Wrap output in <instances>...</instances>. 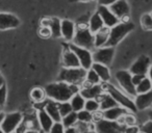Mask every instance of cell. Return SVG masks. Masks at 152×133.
<instances>
[{
    "mask_svg": "<svg viewBox=\"0 0 152 133\" xmlns=\"http://www.w3.org/2000/svg\"><path fill=\"white\" fill-rule=\"evenodd\" d=\"M75 127L78 129L80 133H85L86 131L90 130V129H93L94 124H90V123H83V122H78V121H77Z\"/></svg>",
    "mask_w": 152,
    "mask_h": 133,
    "instance_id": "d590c367",
    "label": "cell"
},
{
    "mask_svg": "<svg viewBox=\"0 0 152 133\" xmlns=\"http://www.w3.org/2000/svg\"><path fill=\"white\" fill-rule=\"evenodd\" d=\"M45 111L51 116V118L53 120V122H61V116L59 114V110H58V103L55 101H52V100H47L44 104Z\"/></svg>",
    "mask_w": 152,
    "mask_h": 133,
    "instance_id": "7402d4cb",
    "label": "cell"
},
{
    "mask_svg": "<svg viewBox=\"0 0 152 133\" xmlns=\"http://www.w3.org/2000/svg\"><path fill=\"white\" fill-rule=\"evenodd\" d=\"M42 26H48L51 30L53 38H61V20L56 17L45 18L42 20Z\"/></svg>",
    "mask_w": 152,
    "mask_h": 133,
    "instance_id": "ffe728a7",
    "label": "cell"
},
{
    "mask_svg": "<svg viewBox=\"0 0 152 133\" xmlns=\"http://www.w3.org/2000/svg\"><path fill=\"white\" fill-rule=\"evenodd\" d=\"M150 65H151V60H150L149 57L146 56V55H141L131 65V67L129 68L128 71L131 74H139V75H145V76H147Z\"/></svg>",
    "mask_w": 152,
    "mask_h": 133,
    "instance_id": "4fadbf2b",
    "label": "cell"
},
{
    "mask_svg": "<svg viewBox=\"0 0 152 133\" xmlns=\"http://www.w3.org/2000/svg\"><path fill=\"white\" fill-rule=\"evenodd\" d=\"M85 133H97V131L95 130V129H90V130H88V131H86Z\"/></svg>",
    "mask_w": 152,
    "mask_h": 133,
    "instance_id": "681fc988",
    "label": "cell"
},
{
    "mask_svg": "<svg viewBox=\"0 0 152 133\" xmlns=\"http://www.w3.org/2000/svg\"><path fill=\"white\" fill-rule=\"evenodd\" d=\"M71 2H90V1H93V0H70Z\"/></svg>",
    "mask_w": 152,
    "mask_h": 133,
    "instance_id": "bcb514c9",
    "label": "cell"
},
{
    "mask_svg": "<svg viewBox=\"0 0 152 133\" xmlns=\"http://www.w3.org/2000/svg\"><path fill=\"white\" fill-rule=\"evenodd\" d=\"M133 102L137 110H145L152 106V89L144 94H137Z\"/></svg>",
    "mask_w": 152,
    "mask_h": 133,
    "instance_id": "d6986e66",
    "label": "cell"
},
{
    "mask_svg": "<svg viewBox=\"0 0 152 133\" xmlns=\"http://www.w3.org/2000/svg\"><path fill=\"white\" fill-rule=\"evenodd\" d=\"M77 121H78L77 120V112L72 111V112H70L69 114H67L66 116L61 118V123L63 124V126L65 127V128H69V127L75 126Z\"/></svg>",
    "mask_w": 152,
    "mask_h": 133,
    "instance_id": "f546056e",
    "label": "cell"
},
{
    "mask_svg": "<svg viewBox=\"0 0 152 133\" xmlns=\"http://www.w3.org/2000/svg\"><path fill=\"white\" fill-rule=\"evenodd\" d=\"M97 13L99 14V16L101 17L104 26L107 28H112L113 26H115L116 24H118L119 22H120V20L114 15V13L110 11L108 7L98 5Z\"/></svg>",
    "mask_w": 152,
    "mask_h": 133,
    "instance_id": "9a60e30c",
    "label": "cell"
},
{
    "mask_svg": "<svg viewBox=\"0 0 152 133\" xmlns=\"http://www.w3.org/2000/svg\"><path fill=\"white\" fill-rule=\"evenodd\" d=\"M145 75H139V74H132L131 76V79H132V83L134 84V86H137L144 78H145Z\"/></svg>",
    "mask_w": 152,
    "mask_h": 133,
    "instance_id": "b9f144b4",
    "label": "cell"
},
{
    "mask_svg": "<svg viewBox=\"0 0 152 133\" xmlns=\"http://www.w3.org/2000/svg\"><path fill=\"white\" fill-rule=\"evenodd\" d=\"M131 74L128 70H120L117 71L115 77H116V80L118 82V84L120 85L121 91H123L125 94L133 98L137 96V92H135V86L132 83V79H131Z\"/></svg>",
    "mask_w": 152,
    "mask_h": 133,
    "instance_id": "8992f818",
    "label": "cell"
},
{
    "mask_svg": "<svg viewBox=\"0 0 152 133\" xmlns=\"http://www.w3.org/2000/svg\"><path fill=\"white\" fill-rule=\"evenodd\" d=\"M71 43L88 50H95L94 33L89 29L88 23H79L78 25H76V31Z\"/></svg>",
    "mask_w": 152,
    "mask_h": 133,
    "instance_id": "7a4b0ae2",
    "label": "cell"
},
{
    "mask_svg": "<svg viewBox=\"0 0 152 133\" xmlns=\"http://www.w3.org/2000/svg\"><path fill=\"white\" fill-rule=\"evenodd\" d=\"M98 101H99V104H100V111H103V110L118 105V104L116 103V101L112 98V96L106 93V92H104V93L98 98Z\"/></svg>",
    "mask_w": 152,
    "mask_h": 133,
    "instance_id": "4316f807",
    "label": "cell"
},
{
    "mask_svg": "<svg viewBox=\"0 0 152 133\" xmlns=\"http://www.w3.org/2000/svg\"><path fill=\"white\" fill-rule=\"evenodd\" d=\"M77 120H78V122L94 124V113H92V112L88 111L86 109H83L77 112Z\"/></svg>",
    "mask_w": 152,
    "mask_h": 133,
    "instance_id": "1f68e13d",
    "label": "cell"
},
{
    "mask_svg": "<svg viewBox=\"0 0 152 133\" xmlns=\"http://www.w3.org/2000/svg\"><path fill=\"white\" fill-rule=\"evenodd\" d=\"M104 92H105L104 83L94 85H83V86H80V89H79V93L86 100L98 99Z\"/></svg>",
    "mask_w": 152,
    "mask_h": 133,
    "instance_id": "7c38bea8",
    "label": "cell"
},
{
    "mask_svg": "<svg viewBox=\"0 0 152 133\" xmlns=\"http://www.w3.org/2000/svg\"><path fill=\"white\" fill-rule=\"evenodd\" d=\"M88 26H89V29L91 30V32H93V33H96L99 30H101L103 27H105L101 17H100L97 12L91 16V18L89 20V23H88Z\"/></svg>",
    "mask_w": 152,
    "mask_h": 133,
    "instance_id": "d4e9b609",
    "label": "cell"
},
{
    "mask_svg": "<svg viewBox=\"0 0 152 133\" xmlns=\"http://www.w3.org/2000/svg\"><path fill=\"white\" fill-rule=\"evenodd\" d=\"M98 5H104V7H110L117 0H97Z\"/></svg>",
    "mask_w": 152,
    "mask_h": 133,
    "instance_id": "7bdbcfd3",
    "label": "cell"
},
{
    "mask_svg": "<svg viewBox=\"0 0 152 133\" xmlns=\"http://www.w3.org/2000/svg\"><path fill=\"white\" fill-rule=\"evenodd\" d=\"M147 77L151 80V82H152V63L149 67V70H148V73H147Z\"/></svg>",
    "mask_w": 152,
    "mask_h": 133,
    "instance_id": "f6af8a7d",
    "label": "cell"
},
{
    "mask_svg": "<svg viewBox=\"0 0 152 133\" xmlns=\"http://www.w3.org/2000/svg\"><path fill=\"white\" fill-rule=\"evenodd\" d=\"M101 80H100L99 76L97 75V73L93 70V69H90V70L87 71V75H86V79L85 82L83 83L81 86L83 85H94V84H100Z\"/></svg>",
    "mask_w": 152,
    "mask_h": 133,
    "instance_id": "f1b7e54d",
    "label": "cell"
},
{
    "mask_svg": "<svg viewBox=\"0 0 152 133\" xmlns=\"http://www.w3.org/2000/svg\"><path fill=\"white\" fill-rule=\"evenodd\" d=\"M65 133H80V132H79V130L75 126H73V127H69V128H65Z\"/></svg>",
    "mask_w": 152,
    "mask_h": 133,
    "instance_id": "ee69618b",
    "label": "cell"
},
{
    "mask_svg": "<svg viewBox=\"0 0 152 133\" xmlns=\"http://www.w3.org/2000/svg\"><path fill=\"white\" fill-rule=\"evenodd\" d=\"M13 133H17V132H13Z\"/></svg>",
    "mask_w": 152,
    "mask_h": 133,
    "instance_id": "11a10c76",
    "label": "cell"
},
{
    "mask_svg": "<svg viewBox=\"0 0 152 133\" xmlns=\"http://www.w3.org/2000/svg\"><path fill=\"white\" fill-rule=\"evenodd\" d=\"M110 36V28L103 27L101 30L94 33V39H95V49L100 48V47L106 46Z\"/></svg>",
    "mask_w": 152,
    "mask_h": 133,
    "instance_id": "cb8c5ba5",
    "label": "cell"
},
{
    "mask_svg": "<svg viewBox=\"0 0 152 133\" xmlns=\"http://www.w3.org/2000/svg\"><path fill=\"white\" fill-rule=\"evenodd\" d=\"M115 56V47L104 46L100 48H96L93 52L94 63H102V65H110L112 63Z\"/></svg>",
    "mask_w": 152,
    "mask_h": 133,
    "instance_id": "30bf717a",
    "label": "cell"
},
{
    "mask_svg": "<svg viewBox=\"0 0 152 133\" xmlns=\"http://www.w3.org/2000/svg\"><path fill=\"white\" fill-rule=\"evenodd\" d=\"M48 133H65V127L63 126L61 122H56L53 124L52 128L50 129Z\"/></svg>",
    "mask_w": 152,
    "mask_h": 133,
    "instance_id": "f35d334b",
    "label": "cell"
},
{
    "mask_svg": "<svg viewBox=\"0 0 152 133\" xmlns=\"http://www.w3.org/2000/svg\"><path fill=\"white\" fill-rule=\"evenodd\" d=\"M38 120H39V125L42 128V130L44 132L48 133L50 131V129L52 128L53 124V120L51 118V116L45 111L44 108H40V110L38 111Z\"/></svg>",
    "mask_w": 152,
    "mask_h": 133,
    "instance_id": "44dd1931",
    "label": "cell"
},
{
    "mask_svg": "<svg viewBox=\"0 0 152 133\" xmlns=\"http://www.w3.org/2000/svg\"><path fill=\"white\" fill-rule=\"evenodd\" d=\"M69 47L76 54V56H77V58H78V60H79V63H80L81 68H83L87 71L90 70L94 63L93 52H92L91 50H88V49L76 46V45L72 44V43H69Z\"/></svg>",
    "mask_w": 152,
    "mask_h": 133,
    "instance_id": "ba28073f",
    "label": "cell"
},
{
    "mask_svg": "<svg viewBox=\"0 0 152 133\" xmlns=\"http://www.w3.org/2000/svg\"><path fill=\"white\" fill-rule=\"evenodd\" d=\"M108 7L120 21H129L130 7H129L127 0H117L116 2L113 3Z\"/></svg>",
    "mask_w": 152,
    "mask_h": 133,
    "instance_id": "8fae6325",
    "label": "cell"
},
{
    "mask_svg": "<svg viewBox=\"0 0 152 133\" xmlns=\"http://www.w3.org/2000/svg\"><path fill=\"white\" fill-rule=\"evenodd\" d=\"M4 116H5L4 113H2V112H0V124H1V123H2L3 118H4Z\"/></svg>",
    "mask_w": 152,
    "mask_h": 133,
    "instance_id": "c3c4849f",
    "label": "cell"
},
{
    "mask_svg": "<svg viewBox=\"0 0 152 133\" xmlns=\"http://www.w3.org/2000/svg\"><path fill=\"white\" fill-rule=\"evenodd\" d=\"M7 86L5 84H3L0 87V106H3L7 101Z\"/></svg>",
    "mask_w": 152,
    "mask_h": 133,
    "instance_id": "ab89813d",
    "label": "cell"
},
{
    "mask_svg": "<svg viewBox=\"0 0 152 133\" xmlns=\"http://www.w3.org/2000/svg\"><path fill=\"white\" fill-rule=\"evenodd\" d=\"M134 29V24L130 21H120L118 24L110 28V36L106 46L115 47L132 30Z\"/></svg>",
    "mask_w": 152,
    "mask_h": 133,
    "instance_id": "277c9868",
    "label": "cell"
},
{
    "mask_svg": "<svg viewBox=\"0 0 152 133\" xmlns=\"http://www.w3.org/2000/svg\"><path fill=\"white\" fill-rule=\"evenodd\" d=\"M148 116H149V118H150V120H152V109L149 111V113H148Z\"/></svg>",
    "mask_w": 152,
    "mask_h": 133,
    "instance_id": "816d5d0a",
    "label": "cell"
},
{
    "mask_svg": "<svg viewBox=\"0 0 152 133\" xmlns=\"http://www.w3.org/2000/svg\"><path fill=\"white\" fill-rule=\"evenodd\" d=\"M24 133H39V132L37 130H34V129H29V130L24 131Z\"/></svg>",
    "mask_w": 152,
    "mask_h": 133,
    "instance_id": "7dc6e473",
    "label": "cell"
},
{
    "mask_svg": "<svg viewBox=\"0 0 152 133\" xmlns=\"http://www.w3.org/2000/svg\"><path fill=\"white\" fill-rule=\"evenodd\" d=\"M23 121V116L20 112H12L5 114L2 123L0 124V128L4 133H13L19 128Z\"/></svg>",
    "mask_w": 152,
    "mask_h": 133,
    "instance_id": "9c48e42d",
    "label": "cell"
},
{
    "mask_svg": "<svg viewBox=\"0 0 152 133\" xmlns=\"http://www.w3.org/2000/svg\"><path fill=\"white\" fill-rule=\"evenodd\" d=\"M140 132L143 133H152V120L143 123L140 126Z\"/></svg>",
    "mask_w": 152,
    "mask_h": 133,
    "instance_id": "74e56055",
    "label": "cell"
},
{
    "mask_svg": "<svg viewBox=\"0 0 152 133\" xmlns=\"http://www.w3.org/2000/svg\"><path fill=\"white\" fill-rule=\"evenodd\" d=\"M123 133H140V127L137 125L133 126H125Z\"/></svg>",
    "mask_w": 152,
    "mask_h": 133,
    "instance_id": "60d3db41",
    "label": "cell"
},
{
    "mask_svg": "<svg viewBox=\"0 0 152 133\" xmlns=\"http://www.w3.org/2000/svg\"><path fill=\"white\" fill-rule=\"evenodd\" d=\"M87 70L81 67L78 68H63L57 77V81H64L69 84L77 85L80 87L85 82Z\"/></svg>",
    "mask_w": 152,
    "mask_h": 133,
    "instance_id": "5b68a950",
    "label": "cell"
},
{
    "mask_svg": "<svg viewBox=\"0 0 152 133\" xmlns=\"http://www.w3.org/2000/svg\"><path fill=\"white\" fill-rule=\"evenodd\" d=\"M141 25L143 29L152 30V16L151 14H144L141 17Z\"/></svg>",
    "mask_w": 152,
    "mask_h": 133,
    "instance_id": "836d02e7",
    "label": "cell"
},
{
    "mask_svg": "<svg viewBox=\"0 0 152 133\" xmlns=\"http://www.w3.org/2000/svg\"><path fill=\"white\" fill-rule=\"evenodd\" d=\"M0 112H1V106H0Z\"/></svg>",
    "mask_w": 152,
    "mask_h": 133,
    "instance_id": "db71d44e",
    "label": "cell"
},
{
    "mask_svg": "<svg viewBox=\"0 0 152 133\" xmlns=\"http://www.w3.org/2000/svg\"><path fill=\"white\" fill-rule=\"evenodd\" d=\"M39 34H40V36L43 39H49L52 36L51 30L48 26H41L40 29H39Z\"/></svg>",
    "mask_w": 152,
    "mask_h": 133,
    "instance_id": "8d00e7d4",
    "label": "cell"
},
{
    "mask_svg": "<svg viewBox=\"0 0 152 133\" xmlns=\"http://www.w3.org/2000/svg\"><path fill=\"white\" fill-rule=\"evenodd\" d=\"M85 109L88 110V111H90V112H92V113H96V112L100 111V104H99L98 99L86 100Z\"/></svg>",
    "mask_w": 152,
    "mask_h": 133,
    "instance_id": "d6a6232c",
    "label": "cell"
},
{
    "mask_svg": "<svg viewBox=\"0 0 152 133\" xmlns=\"http://www.w3.org/2000/svg\"><path fill=\"white\" fill-rule=\"evenodd\" d=\"M76 31V25L71 20L64 19L61 20V38L67 43H71L73 41L74 34Z\"/></svg>",
    "mask_w": 152,
    "mask_h": 133,
    "instance_id": "e0dca14e",
    "label": "cell"
},
{
    "mask_svg": "<svg viewBox=\"0 0 152 133\" xmlns=\"http://www.w3.org/2000/svg\"><path fill=\"white\" fill-rule=\"evenodd\" d=\"M61 67L63 68H78V67H80L78 58H77L75 53L73 52V50L69 47V45L63 50Z\"/></svg>",
    "mask_w": 152,
    "mask_h": 133,
    "instance_id": "2e32d148",
    "label": "cell"
},
{
    "mask_svg": "<svg viewBox=\"0 0 152 133\" xmlns=\"http://www.w3.org/2000/svg\"><path fill=\"white\" fill-rule=\"evenodd\" d=\"M92 69L97 73V75L99 76L100 80L102 83H108L112 78V75H110V69H108L107 65H102V63H94L92 65Z\"/></svg>",
    "mask_w": 152,
    "mask_h": 133,
    "instance_id": "603a6c76",
    "label": "cell"
},
{
    "mask_svg": "<svg viewBox=\"0 0 152 133\" xmlns=\"http://www.w3.org/2000/svg\"><path fill=\"white\" fill-rule=\"evenodd\" d=\"M69 102H70V104H71V107L73 111L78 112V111H80V110L85 109L86 99L80 95L79 92L74 94L71 97V99L69 100Z\"/></svg>",
    "mask_w": 152,
    "mask_h": 133,
    "instance_id": "484cf974",
    "label": "cell"
},
{
    "mask_svg": "<svg viewBox=\"0 0 152 133\" xmlns=\"http://www.w3.org/2000/svg\"><path fill=\"white\" fill-rule=\"evenodd\" d=\"M151 89H152V82L147 76L135 86V92H137V94L147 93V92H150Z\"/></svg>",
    "mask_w": 152,
    "mask_h": 133,
    "instance_id": "4dcf8cb0",
    "label": "cell"
},
{
    "mask_svg": "<svg viewBox=\"0 0 152 133\" xmlns=\"http://www.w3.org/2000/svg\"><path fill=\"white\" fill-rule=\"evenodd\" d=\"M0 133H4V132L2 131V129H1V128H0Z\"/></svg>",
    "mask_w": 152,
    "mask_h": 133,
    "instance_id": "f5cc1de1",
    "label": "cell"
},
{
    "mask_svg": "<svg viewBox=\"0 0 152 133\" xmlns=\"http://www.w3.org/2000/svg\"><path fill=\"white\" fill-rule=\"evenodd\" d=\"M79 89L80 87L77 85L69 84L64 81H56L54 83L46 85L44 89L48 99L61 103V102L69 101L74 94L79 92Z\"/></svg>",
    "mask_w": 152,
    "mask_h": 133,
    "instance_id": "6da1fadb",
    "label": "cell"
},
{
    "mask_svg": "<svg viewBox=\"0 0 152 133\" xmlns=\"http://www.w3.org/2000/svg\"><path fill=\"white\" fill-rule=\"evenodd\" d=\"M104 89H105L106 93L112 96V98L116 101V103L119 106L125 108L126 110H128L129 112H132V113L137 111V107L134 105V102H133V99L131 97H129L127 94H125L123 91L117 89L114 85L108 84V83H104Z\"/></svg>",
    "mask_w": 152,
    "mask_h": 133,
    "instance_id": "3957f363",
    "label": "cell"
},
{
    "mask_svg": "<svg viewBox=\"0 0 152 133\" xmlns=\"http://www.w3.org/2000/svg\"><path fill=\"white\" fill-rule=\"evenodd\" d=\"M140 133H143V132H140Z\"/></svg>",
    "mask_w": 152,
    "mask_h": 133,
    "instance_id": "9f6ffc18",
    "label": "cell"
},
{
    "mask_svg": "<svg viewBox=\"0 0 152 133\" xmlns=\"http://www.w3.org/2000/svg\"><path fill=\"white\" fill-rule=\"evenodd\" d=\"M3 84H4V79H3V78H2V77L0 76V87L2 86V85H3Z\"/></svg>",
    "mask_w": 152,
    "mask_h": 133,
    "instance_id": "f907efd6",
    "label": "cell"
},
{
    "mask_svg": "<svg viewBox=\"0 0 152 133\" xmlns=\"http://www.w3.org/2000/svg\"><path fill=\"white\" fill-rule=\"evenodd\" d=\"M125 126L119 122L108 121L101 118L94 122V129L97 133H123Z\"/></svg>",
    "mask_w": 152,
    "mask_h": 133,
    "instance_id": "52a82bcc",
    "label": "cell"
},
{
    "mask_svg": "<svg viewBox=\"0 0 152 133\" xmlns=\"http://www.w3.org/2000/svg\"><path fill=\"white\" fill-rule=\"evenodd\" d=\"M58 110H59V114H61V118H64V116H66L67 114H69L70 112L73 111L71 107V104H70L69 101L58 103Z\"/></svg>",
    "mask_w": 152,
    "mask_h": 133,
    "instance_id": "e575fe53",
    "label": "cell"
},
{
    "mask_svg": "<svg viewBox=\"0 0 152 133\" xmlns=\"http://www.w3.org/2000/svg\"><path fill=\"white\" fill-rule=\"evenodd\" d=\"M151 16H152V13H151Z\"/></svg>",
    "mask_w": 152,
    "mask_h": 133,
    "instance_id": "6f0895ef",
    "label": "cell"
},
{
    "mask_svg": "<svg viewBox=\"0 0 152 133\" xmlns=\"http://www.w3.org/2000/svg\"><path fill=\"white\" fill-rule=\"evenodd\" d=\"M21 21L14 14L0 13V30L14 29L20 26Z\"/></svg>",
    "mask_w": 152,
    "mask_h": 133,
    "instance_id": "5bb4252c",
    "label": "cell"
},
{
    "mask_svg": "<svg viewBox=\"0 0 152 133\" xmlns=\"http://www.w3.org/2000/svg\"><path fill=\"white\" fill-rule=\"evenodd\" d=\"M129 112L128 110H126L125 108L121 107V106L117 105L114 106L112 108H108V109H105L103 111H101V116L103 118L108 121H114V122H118L123 116Z\"/></svg>",
    "mask_w": 152,
    "mask_h": 133,
    "instance_id": "ac0fdd59",
    "label": "cell"
},
{
    "mask_svg": "<svg viewBox=\"0 0 152 133\" xmlns=\"http://www.w3.org/2000/svg\"><path fill=\"white\" fill-rule=\"evenodd\" d=\"M30 98L36 103H44L46 100V92L43 87H34L30 92Z\"/></svg>",
    "mask_w": 152,
    "mask_h": 133,
    "instance_id": "83f0119b",
    "label": "cell"
}]
</instances>
